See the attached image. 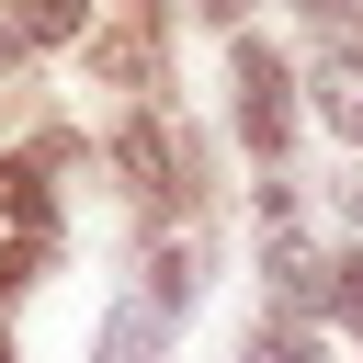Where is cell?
<instances>
[{
    "label": "cell",
    "instance_id": "1",
    "mask_svg": "<svg viewBox=\"0 0 363 363\" xmlns=\"http://www.w3.org/2000/svg\"><path fill=\"white\" fill-rule=\"evenodd\" d=\"M284 125H295V79L272 68V45L238 34V136L250 147H284Z\"/></svg>",
    "mask_w": 363,
    "mask_h": 363
},
{
    "label": "cell",
    "instance_id": "2",
    "mask_svg": "<svg viewBox=\"0 0 363 363\" xmlns=\"http://www.w3.org/2000/svg\"><path fill=\"white\" fill-rule=\"evenodd\" d=\"M11 34L23 45H79L91 34V0H11Z\"/></svg>",
    "mask_w": 363,
    "mask_h": 363
},
{
    "label": "cell",
    "instance_id": "3",
    "mask_svg": "<svg viewBox=\"0 0 363 363\" xmlns=\"http://www.w3.org/2000/svg\"><path fill=\"white\" fill-rule=\"evenodd\" d=\"M113 159L136 170V193H147V204H159V193H182V182H170V136H159V125H125V136H113Z\"/></svg>",
    "mask_w": 363,
    "mask_h": 363
},
{
    "label": "cell",
    "instance_id": "4",
    "mask_svg": "<svg viewBox=\"0 0 363 363\" xmlns=\"http://www.w3.org/2000/svg\"><path fill=\"white\" fill-rule=\"evenodd\" d=\"M318 113H329L340 136H363V57H329V68H318Z\"/></svg>",
    "mask_w": 363,
    "mask_h": 363
},
{
    "label": "cell",
    "instance_id": "5",
    "mask_svg": "<svg viewBox=\"0 0 363 363\" xmlns=\"http://www.w3.org/2000/svg\"><path fill=\"white\" fill-rule=\"evenodd\" d=\"M318 284H329V306H340V329L363 340V250H352V261H318Z\"/></svg>",
    "mask_w": 363,
    "mask_h": 363
},
{
    "label": "cell",
    "instance_id": "6",
    "mask_svg": "<svg viewBox=\"0 0 363 363\" xmlns=\"http://www.w3.org/2000/svg\"><path fill=\"white\" fill-rule=\"evenodd\" d=\"M91 68H102V79H125V91H136V79H147V45H136V34H102V45H91Z\"/></svg>",
    "mask_w": 363,
    "mask_h": 363
},
{
    "label": "cell",
    "instance_id": "7",
    "mask_svg": "<svg viewBox=\"0 0 363 363\" xmlns=\"http://www.w3.org/2000/svg\"><path fill=\"white\" fill-rule=\"evenodd\" d=\"M147 352H159V329H147V306H136V318H113V329H102V363H147Z\"/></svg>",
    "mask_w": 363,
    "mask_h": 363
},
{
    "label": "cell",
    "instance_id": "8",
    "mask_svg": "<svg viewBox=\"0 0 363 363\" xmlns=\"http://www.w3.org/2000/svg\"><path fill=\"white\" fill-rule=\"evenodd\" d=\"M295 11H306L329 45H363V0H295Z\"/></svg>",
    "mask_w": 363,
    "mask_h": 363
},
{
    "label": "cell",
    "instance_id": "9",
    "mask_svg": "<svg viewBox=\"0 0 363 363\" xmlns=\"http://www.w3.org/2000/svg\"><path fill=\"white\" fill-rule=\"evenodd\" d=\"M147 295H159V306H193V261L159 250V261H147Z\"/></svg>",
    "mask_w": 363,
    "mask_h": 363
},
{
    "label": "cell",
    "instance_id": "10",
    "mask_svg": "<svg viewBox=\"0 0 363 363\" xmlns=\"http://www.w3.org/2000/svg\"><path fill=\"white\" fill-rule=\"evenodd\" d=\"M261 363H306V329H261Z\"/></svg>",
    "mask_w": 363,
    "mask_h": 363
},
{
    "label": "cell",
    "instance_id": "11",
    "mask_svg": "<svg viewBox=\"0 0 363 363\" xmlns=\"http://www.w3.org/2000/svg\"><path fill=\"white\" fill-rule=\"evenodd\" d=\"M11 45H23V34H11V23H0V68H11Z\"/></svg>",
    "mask_w": 363,
    "mask_h": 363
}]
</instances>
